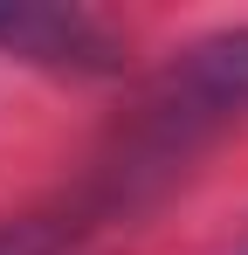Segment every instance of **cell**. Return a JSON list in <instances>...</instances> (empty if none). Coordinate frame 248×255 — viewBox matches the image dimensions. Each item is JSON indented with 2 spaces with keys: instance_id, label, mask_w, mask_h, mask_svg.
Masks as SVG:
<instances>
[{
  "instance_id": "6da1fadb",
  "label": "cell",
  "mask_w": 248,
  "mask_h": 255,
  "mask_svg": "<svg viewBox=\"0 0 248 255\" xmlns=\"http://www.w3.org/2000/svg\"><path fill=\"white\" fill-rule=\"evenodd\" d=\"M228 118H248V28L207 35L165 69L152 104H145L138 145H145V159H172Z\"/></svg>"
},
{
  "instance_id": "7a4b0ae2",
  "label": "cell",
  "mask_w": 248,
  "mask_h": 255,
  "mask_svg": "<svg viewBox=\"0 0 248 255\" xmlns=\"http://www.w3.org/2000/svg\"><path fill=\"white\" fill-rule=\"evenodd\" d=\"M0 48L35 55V62H76V69L111 62V42L83 14H48V7H0Z\"/></svg>"
},
{
  "instance_id": "3957f363",
  "label": "cell",
  "mask_w": 248,
  "mask_h": 255,
  "mask_svg": "<svg viewBox=\"0 0 248 255\" xmlns=\"http://www.w3.org/2000/svg\"><path fill=\"white\" fill-rule=\"evenodd\" d=\"M69 249H76V235L55 214H28V221L0 228V255H69Z\"/></svg>"
}]
</instances>
